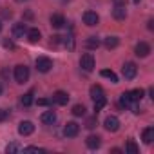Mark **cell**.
Returning <instances> with one entry per match:
<instances>
[{
  "mask_svg": "<svg viewBox=\"0 0 154 154\" xmlns=\"http://www.w3.org/2000/svg\"><path fill=\"white\" fill-rule=\"evenodd\" d=\"M15 80H17V84H26L29 80V67L17 65L15 67Z\"/></svg>",
  "mask_w": 154,
  "mask_h": 154,
  "instance_id": "1",
  "label": "cell"
},
{
  "mask_svg": "<svg viewBox=\"0 0 154 154\" xmlns=\"http://www.w3.org/2000/svg\"><path fill=\"white\" fill-rule=\"evenodd\" d=\"M136 72H138V67H136V63H134V62H127V63H123V67H122V74H123V78L132 80L134 76H136Z\"/></svg>",
  "mask_w": 154,
  "mask_h": 154,
  "instance_id": "2",
  "label": "cell"
},
{
  "mask_svg": "<svg viewBox=\"0 0 154 154\" xmlns=\"http://www.w3.org/2000/svg\"><path fill=\"white\" fill-rule=\"evenodd\" d=\"M80 132V125L76 123V122H67L65 127H63V136L65 138H74V136H78Z\"/></svg>",
  "mask_w": 154,
  "mask_h": 154,
  "instance_id": "3",
  "label": "cell"
},
{
  "mask_svg": "<svg viewBox=\"0 0 154 154\" xmlns=\"http://www.w3.org/2000/svg\"><path fill=\"white\" fill-rule=\"evenodd\" d=\"M80 67L84 69V71H93L94 69V56L91 54V53H85V54H82V58H80Z\"/></svg>",
  "mask_w": 154,
  "mask_h": 154,
  "instance_id": "4",
  "label": "cell"
},
{
  "mask_svg": "<svg viewBox=\"0 0 154 154\" xmlns=\"http://www.w3.org/2000/svg\"><path fill=\"white\" fill-rule=\"evenodd\" d=\"M51 67H53L51 58H47V56H40V58H36V69H38L40 72H47V71H51Z\"/></svg>",
  "mask_w": 154,
  "mask_h": 154,
  "instance_id": "5",
  "label": "cell"
},
{
  "mask_svg": "<svg viewBox=\"0 0 154 154\" xmlns=\"http://www.w3.org/2000/svg\"><path fill=\"white\" fill-rule=\"evenodd\" d=\"M103 127L109 131V132H116L120 129V120L116 116H107L105 122H103Z\"/></svg>",
  "mask_w": 154,
  "mask_h": 154,
  "instance_id": "6",
  "label": "cell"
},
{
  "mask_svg": "<svg viewBox=\"0 0 154 154\" xmlns=\"http://www.w3.org/2000/svg\"><path fill=\"white\" fill-rule=\"evenodd\" d=\"M134 53H136V56L145 58V56H149V53H150V45H149L147 42H138L136 47H134Z\"/></svg>",
  "mask_w": 154,
  "mask_h": 154,
  "instance_id": "7",
  "label": "cell"
},
{
  "mask_svg": "<svg viewBox=\"0 0 154 154\" xmlns=\"http://www.w3.org/2000/svg\"><path fill=\"white\" fill-rule=\"evenodd\" d=\"M33 132H35V125H33V122H29V120L20 122V125H18V134H22V136H29V134H33Z\"/></svg>",
  "mask_w": 154,
  "mask_h": 154,
  "instance_id": "8",
  "label": "cell"
},
{
  "mask_svg": "<svg viewBox=\"0 0 154 154\" xmlns=\"http://www.w3.org/2000/svg\"><path fill=\"white\" fill-rule=\"evenodd\" d=\"M98 22H100V17H98L94 11H85V13H84V24H85V26L93 27V26H96Z\"/></svg>",
  "mask_w": 154,
  "mask_h": 154,
  "instance_id": "9",
  "label": "cell"
},
{
  "mask_svg": "<svg viewBox=\"0 0 154 154\" xmlns=\"http://www.w3.org/2000/svg\"><path fill=\"white\" fill-rule=\"evenodd\" d=\"M26 35H27V26H26V24L18 22V24L13 26V36H15V38H24Z\"/></svg>",
  "mask_w": 154,
  "mask_h": 154,
  "instance_id": "10",
  "label": "cell"
},
{
  "mask_svg": "<svg viewBox=\"0 0 154 154\" xmlns=\"http://www.w3.org/2000/svg\"><path fill=\"white\" fill-rule=\"evenodd\" d=\"M53 102H54L56 105H65V103L69 102V94L63 93V91H56V93L53 94Z\"/></svg>",
  "mask_w": 154,
  "mask_h": 154,
  "instance_id": "11",
  "label": "cell"
},
{
  "mask_svg": "<svg viewBox=\"0 0 154 154\" xmlns=\"http://www.w3.org/2000/svg\"><path fill=\"white\" fill-rule=\"evenodd\" d=\"M40 122L45 123V125H53V123L56 122V112H54V111H45V112H42Z\"/></svg>",
  "mask_w": 154,
  "mask_h": 154,
  "instance_id": "12",
  "label": "cell"
},
{
  "mask_svg": "<svg viewBox=\"0 0 154 154\" xmlns=\"http://www.w3.org/2000/svg\"><path fill=\"white\" fill-rule=\"evenodd\" d=\"M27 40L31 42V44H36V42H40V38H42V35H40V31L36 29V27H31V29H27Z\"/></svg>",
  "mask_w": 154,
  "mask_h": 154,
  "instance_id": "13",
  "label": "cell"
},
{
  "mask_svg": "<svg viewBox=\"0 0 154 154\" xmlns=\"http://www.w3.org/2000/svg\"><path fill=\"white\" fill-rule=\"evenodd\" d=\"M85 145H87L89 149H98V147L102 145V138H100V136H94V134H91V136L85 140Z\"/></svg>",
  "mask_w": 154,
  "mask_h": 154,
  "instance_id": "14",
  "label": "cell"
},
{
  "mask_svg": "<svg viewBox=\"0 0 154 154\" xmlns=\"http://www.w3.org/2000/svg\"><path fill=\"white\" fill-rule=\"evenodd\" d=\"M112 17H114L116 20H125V17H127L125 6H114V9H112Z\"/></svg>",
  "mask_w": 154,
  "mask_h": 154,
  "instance_id": "15",
  "label": "cell"
},
{
  "mask_svg": "<svg viewBox=\"0 0 154 154\" xmlns=\"http://www.w3.org/2000/svg\"><path fill=\"white\" fill-rule=\"evenodd\" d=\"M51 26L56 27V29H60V27L65 26V18H63L62 15H53V17H51Z\"/></svg>",
  "mask_w": 154,
  "mask_h": 154,
  "instance_id": "16",
  "label": "cell"
},
{
  "mask_svg": "<svg viewBox=\"0 0 154 154\" xmlns=\"http://www.w3.org/2000/svg\"><path fill=\"white\" fill-rule=\"evenodd\" d=\"M127 94H129V98L132 100V103H136V102H140V100L143 98V89H134V91H129Z\"/></svg>",
  "mask_w": 154,
  "mask_h": 154,
  "instance_id": "17",
  "label": "cell"
},
{
  "mask_svg": "<svg viewBox=\"0 0 154 154\" xmlns=\"http://www.w3.org/2000/svg\"><path fill=\"white\" fill-rule=\"evenodd\" d=\"M85 47H87V49H98V47H100V40H98L96 36H89V38L85 40Z\"/></svg>",
  "mask_w": 154,
  "mask_h": 154,
  "instance_id": "18",
  "label": "cell"
},
{
  "mask_svg": "<svg viewBox=\"0 0 154 154\" xmlns=\"http://www.w3.org/2000/svg\"><path fill=\"white\" fill-rule=\"evenodd\" d=\"M152 140H154V129L152 127H147L143 131V141L149 145V143H152Z\"/></svg>",
  "mask_w": 154,
  "mask_h": 154,
  "instance_id": "19",
  "label": "cell"
},
{
  "mask_svg": "<svg viewBox=\"0 0 154 154\" xmlns=\"http://www.w3.org/2000/svg\"><path fill=\"white\" fill-rule=\"evenodd\" d=\"M118 42H120V40H118V36H107V38H105V42H103V45H105L107 49H114V47L118 45Z\"/></svg>",
  "mask_w": 154,
  "mask_h": 154,
  "instance_id": "20",
  "label": "cell"
},
{
  "mask_svg": "<svg viewBox=\"0 0 154 154\" xmlns=\"http://www.w3.org/2000/svg\"><path fill=\"white\" fill-rule=\"evenodd\" d=\"M100 74L103 76V78H109V80H111L112 84H118V76H116V74H114L112 71H109V69H103V71H102Z\"/></svg>",
  "mask_w": 154,
  "mask_h": 154,
  "instance_id": "21",
  "label": "cell"
},
{
  "mask_svg": "<svg viewBox=\"0 0 154 154\" xmlns=\"http://www.w3.org/2000/svg\"><path fill=\"white\" fill-rule=\"evenodd\" d=\"M100 96H105V94H103V89H102L100 85H93V87H91V98L96 100V98H100Z\"/></svg>",
  "mask_w": 154,
  "mask_h": 154,
  "instance_id": "22",
  "label": "cell"
},
{
  "mask_svg": "<svg viewBox=\"0 0 154 154\" xmlns=\"http://www.w3.org/2000/svg\"><path fill=\"white\" fill-rule=\"evenodd\" d=\"M93 102H94V111L98 112V111H102V109L105 107L107 98H105V96H100V98H96V100H93Z\"/></svg>",
  "mask_w": 154,
  "mask_h": 154,
  "instance_id": "23",
  "label": "cell"
},
{
  "mask_svg": "<svg viewBox=\"0 0 154 154\" xmlns=\"http://www.w3.org/2000/svg\"><path fill=\"white\" fill-rule=\"evenodd\" d=\"M125 150L129 154H138V145L134 140H127V145H125Z\"/></svg>",
  "mask_w": 154,
  "mask_h": 154,
  "instance_id": "24",
  "label": "cell"
},
{
  "mask_svg": "<svg viewBox=\"0 0 154 154\" xmlns=\"http://www.w3.org/2000/svg\"><path fill=\"white\" fill-rule=\"evenodd\" d=\"M120 105H122V107H132L134 103H132V100L129 98V94H127V93H123V94L120 96Z\"/></svg>",
  "mask_w": 154,
  "mask_h": 154,
  "instance_id": "25",
  "label": "cell"
},
{
  "mask_svg": "<svg viewBox=\"0 0 154 154\" xmlns=\"http://www.w3.org/2000/svg\"><path fill=\"white\" fill-rule=\"evenodd\" d=\"M72 114H74V116H84V114H85V105L76 103V105L72 107Z\"/></svg>",
  "mask_w": 154,
  "mask_h": 154,
  "instance_id": "26",
  "label": "cell"
},
{
  "mask_svg": "<svg viewBox=\"0 0 154 154\" xmlns=\"http://www.w3.org/2000/svg\"><path fill=\"white\" fill-rule=\"evenodd\" d=\"M31 103H33V91H29V93H26V94L22 96V105L29 107Z\"/></svg>",
  "mask_w": 154,
  "mask_h": 154,
  "instance_id": "27",
  "label": "cell"
},
{
  "mask_svg": "<svg viewBox=\"0 0 154 154\" xmlns=\"http://www.w3.org/2000/svg\"><path fill=\"white\" fill-rule=\"evenodd\" d=\"M18 150H20V145L18 143H11V145L6 147V152H18Z\"/></svg>",
  "mask_w": 154,
  "mask_h": 154,
  "instance_id": "28",
  "label": "cell"
},
{
  "mask_svg": "<svg viewBox=\"0 0 154 154\" xmlns=\"http://www.w3.org/2000/svg\"><path fill=\"white\" fill-rule=\"evenodd\" d=\"M85 127H87V129H94V127H96V116L89 118V120L85 122Z\"/></svg>",
  "mask_w": 154,
  "mask_h": 154,
  "instance_id": "29",
  "label": "cell"
},
{
  "mask_svg": "<svg viewBox=\"0 0 154 154\" xmlns=\"http://www.w3.org/2000/svg\"><path fill=\"white\" fill-rule=\"evenodd\" d=\"M24 150L26 152H45V149H42V147H26Z\"/></svg>",
  "mask_w": 154,
  "mask_h": 154,
  "instance_id": "30",
  "label": "cell"
},
{
  "mask_svg": "<svg viewBox=\"0 0 154 154\" xmlns=\"http://www.w3.org/2000/svg\"><path fill=\"white\" fill-rule=\"evenodd\" d=\"M62 42V36H58V35H54V36H51V45H58Z\"/></svg>",
  "mask_w": 154,
  "mask_h": 154,
  "instance_id": "31",
  "label": "cell"
},
{
  "mask_svg": "<svg viewBox=\"0 0 154 154\" xmlns=\"http://www.w3.org/2000/svg\"><path fill=\"white\" fill-rule=\"evenodd\" d=\"M6 118H8V112L0 109V122H2V120H6Z\"/></svg>",
  "mask_w": 154,
  "mask_h": 154,
  "instance_id": "32",
  "label": "cell"
},
{
  "mask_svg": "<svg viewBox=\"0 0 154 154\" xmlns=\"http://www.w3.org/2000/svg\"><path fill=\"white\" fill-rule=\"evenodd\" d=\"M2 17H6V18H11V11L4 9V11H2Z\"/></svg>",
  "mask_w": 154,
  "mask_h": 154,
  "instance_id": "33",
  "label": "cell"
},
{
  "mask_svg": "<svg viewBox=\"0 0 154 154\" xmlns=\"http://www.w3.org/2000/svg\"><path fill=\"white\" fill-rule=\"evenodd\" d=\"M51 102L49 100H38V105H49Z\"/></svg>",
  "mask_w": 154,
  "mask_h": 154,
  "instance_id": "34",
  "label": "cell"
},
{
  "mask_svg": "<svg viewBox=\"0 0 154 154\" xmlns=\"http://www.w3.org/2000/svg\"><path fill=\"white\" fill-rule=\"evenodd\" d=\"M114 6H125V0H114Z\"/></svg>",
  "mask_w": 154,
  "mask_h": 154,
  "instance_id": "35",
  "label": "cell"
},
{
  "mask_svg": "<svg viewBox=\"0 0 154 154\" xmlns=\"http://www.w3.org/2000/svg\"><path fill=\"white\" fill-rule=\"evenodd\" d=\"M147 27H149V29L152 31V29H154V22H152V20H149V24H147Z\"/></svg>",
  "mask_w": 154,
  "mask_h": 154,
  "instance_id": "36",
  "label": "cell"
},
{
  "mask_svg": "<svg viewBox=\"0 0 154 154\" xmlns=\"http://www.w3.org/2000/svg\"><path fill=\"white\" fill-rule=\"evenodd\" d=\"M0 94H2V84H0Z\"/></svg>",
  "mask_w": 154,
  "mask_h": 154,
  "instance_id": "37",
  "label": "cell"
},
{
  "mask_svg": "<svg viewBox=\"0 0 154 154\" xmlns=\"http://www.w3.org/2000/svg\"><path fill=\"white\" fill-rule=\"evenodd\" d=\"M0 31H2V22H0Z\"/></svg>",
  "mask_w": 154,
  "mask_h": 154,
  "instance_id": "38",
  "label": "cell"
},
{
  "mask_svg": "<svg viewBox=\"0 0 154 154\" xmlns=\"http://www.w3.org/2000/svg\"><path fill=\"white\" fill-rule=\"evenodd\" d=\"M17 2H24V0H17Z\"/></svg>",
  "mask_w": 154,
  "mask_h": 154,
  "instance_id": "39",
  "label": "cell"
},
{
  "mask_svg": "<svg viewBox=\"0 0 154 154\" xmlns=\"http://www.w3.org/2000/svg\"><path fill=\"white\" fill-rule=\"evenodd\" d=\"M134 2H136V4H138V2H140V0H134Z\"/></svg>",
  "mask_w": 154,
  "mask_h": 154,
  "instance_id": "40",
  "label": "cell"
}]
</instances>
